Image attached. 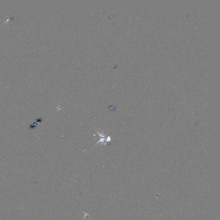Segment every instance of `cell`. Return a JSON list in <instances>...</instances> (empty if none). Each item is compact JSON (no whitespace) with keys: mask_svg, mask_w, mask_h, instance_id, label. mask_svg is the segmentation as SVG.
Masks as SVG:
<instances>
[]
</instances>
